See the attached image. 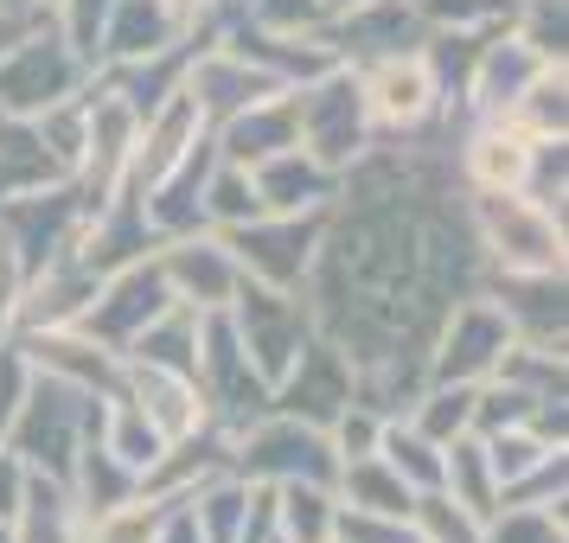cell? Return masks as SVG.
I'll list each match as a JSON object with an SVG mask.
<instances>
[{
	"label": "cell",
	"instance_id": "cell-1",
	"mask_svg": "<svg viewBox=\"0 0 569 543\" xmlns=\"http://www.w3.org/2000/svg\"><path fill=\"white\" fill-rule=\"evenodd\" d=\"M467 237L492 275H563V211L531 192H461Z\"/></svg>",
	"mask_w": 569,
	"mask_h": 543
},
{
	"label": "cell",
	"instance_id": "cell-2",
	"mask_svg": "<svg viewBox=\"0 0 569 543\" xmlns=\"http://www.w3.org/2000/svg\"><path fill=\"white\" fill-rule=\"evenodd\" d=\"M97 410H103V396L32 371V384H27V396H20L13 422H7V441H0V448H13L27 466L64 480L71 461H78V448L97 435Z\"/></svg>",
	"mask_w": 569,
	"mask_h": 543
},
{
	"label": "cell",
	"instance_id": "cell-3",
	"mask_svg": "<svg viewBox=\"0 0 569 543\" xmlns=\"http://www.w3.org/2000/svg\"><path fill=\"white\" fill-rule=\"evenodd\" d=\"M231 473L243 480H269V486H288V480H313V486H333L339 454L320 422H301V415L262 410L257 422H243L231 435Z\"/></svg>",
	"mask_w": 569,
	"mask_h": 543
},
{
	"label": "cell",
	"instance_id": "cell-4",
	"mask_svg": "<svg viewBox=\"0 0 569 543\" xmlns=\"http://www.w3.org/2000/svg\"><path fill=\"white\" fill-rule=\"evenodd\" d=\"M288 103H295V141H301L320 167H333V173H346V167L378 141L352 64H333V71H320V78L295 83Z\"/></svg>",
	"mask_w": 569,
	"mask_h": 543
},
{
	"label": "cell",
	"instance_id": "cell-5",
	"mask_svg": "<svg viewBox=\"0 0 569 543\" xmlns=\"http://www.w3.org/2000/svg\"><path fill=\"white\" fill-rule=\"evenodd\" d=\"M224 320H231V333H237V345H243V359L257 364V378L269 384V396H276V384L288 378V364L301 359V345L313 339L308 294H301V288L243 282V288L231 294Z\"/></svg>",
	"mask_w": 569,
	"mask_h": 543
},
{
	"label": "cell",
	"instance_id": "cell-6",
	"mask_svg": "<svg viewBox=\"0 0 569 543\" xmlns=\"http://www.w3.org/2000/svg\"><path fill=\"white\" fill-rule=\"evenodd\" d=\"M327 224H333V205L327 211H262L250 224L224 231L243 282L262 288H301L313 275V257L327 243Z\"/></svg>",
	"mask_w": 569,
	"mask_h": 543
},
{
	"label": "cell",
	"instance_id": "cell-7",
	"mask_svg": "<svg viewBox=\"0 0 569 543\" xmlns=\"http://www.w3.org/2000/svg\"><path fill=\"white\" fill-rule=\"evenodd\" d=\"M90 78L97 71L64 46V32L52 20H39L0 52V115H39V109L78 97Z\"/></svg>",
	"mask_w": 569,
	"mask_h": 543
},
{
	"label": "cell",
	"instance_id": "cell-8",
	"mask_svg": "<svg viewBox=\"0 0 569 543\" xmlns=\"http://www.w3.org/2000/svg\"><path fill=\"white\" fill-rule=\"evenodd\" d=\"M352 78H359L365 115H371L378 141H410V134H429L441 122V83L422 52L365 58V64H352Z\"/></svg>",
	"mask_w": 569,
	"mask_h": 543
},
{
	"label": "cell",
	"instance_id": "cell-9",
	"mask_svg": "<svg viewBox=\"0 0 569 543\" xmlns=\"http://www.w3.org/2000/svg\"><path fill=\"white\" fill-rule=\"evenodd\" d=\"M518 339L512 313L492 301L487 288H473L461 301H448V313L436 320V339H429V378L441 384H480L499 371L506 345Z\"/></svg>",
	"mask_w": 569,
	"mask_h": 543
},
{
	"label": "cell",
	"instance_id": "cell-10",
	"mask_svg": "<svg viewBox=\"0 0 569 543\" xmlns=\"http://www.w3.org/2000/svg\"><path fill=\"white\" fill-rule=\"evenodd\" d=\"M167 308H173V294H167V275H160L154 250H148V257H129V262H116L109 275H97V294L78 313V326L90 339H103L109 352H129L134 333L148 320H160Z\"/></svg>",
	"mask_w": 569,
	"mask_h": 543
},
{
	"label": "cell",
	"instance_id": "cell-11",
	"mask_svg": "<svg viewBox=\"0 0 569 543\" xmlns=\"http://www.w3.org/2000/svg\"><path fill=\"white\" fill-rule=\"evenodd\" d=\"M154 262H160V275H167V294L192 313H224L231 294L243 288V269H237L231 243H224V231H211V224L160 237Z\"/></svg>",
	"mask_w": 569,
	"mask_h": 543
},
{
	"label": "cell",
	"instance_id": "cell-12",
	"mask_svg": "<svg viewBox=\"0 0 569 543\" xmlns=\"http://www.w3.org/2000/svg\"><path fill=\"white\" fill-rule=\"evenodd\" d=\"M7 339L27 352L32 371H46L58 384H78L90 396H122V378H129L122 352H109L103 339H90L83 326H46V333H7Z\"/></svg>",
	"mask_w": 569,
	"mask_h": 543
},
{
	"label": "cell",
	"instance_id": "cell-13",
	"mask_svg": "<svg viewBox=\"0 0 569 543\" xmlns=\"http://www.w3.org/2000/svg\"><path fill=\"white\" fill-rule=\"evenodd\" d=\"M359 396V378H352V364H346V352H339L333 339L313 333L308 345H301V359L288 364V378L276 384V396H269V410L282 415H301V422H333L346 403Z\"/></svg>",
	"mask_w": 569,
	"mask_h": 543
},
{
	"label": "cell",
	"instance_id": "cell-14",
	"mask_svg": "<svg viewBox=\"0 0 569 543\" xmlns=\"http://www.w3.org/2000/svg\"><path fill=\"white\" fill-rule=\"evenodd\" d=\"M550 58L538 46H525L512 27H492L473 52V71H467V90H461V109L467 115H512V103L525 97V83L538 78Z\"/></svg>",
	"mask_w": 569,
	"mask_h": 543
},
{
	"label": "cell",
	"instance_id": "cell-15",
	"mask_svg": "<svg viewBox=\"0 0 569 543\" xmlns=\"http://www.w3.org/2000/svg\"><path fill=\"white\" fill-rule=\"evenodd\" d=\"M327 32V46L339 52V64H365V58H385V52H416L422 46V13L416 0H365L352 13H339Z\"/></svg>",
	"mask_w": 569,
	"mask_h": 543
},
{
	"label": "cell",
	"instance_id": "cell-16",
	"mask_svg": "<svg viewBox=\"0 0 569 543\" xmlns=\"http://www.w3.org/2000/svg\"><path fill=\"white\" fill-rule=\"evenodd\" d=\"M122 364H129V359H122ZM122 396H129L134 410L154 422L160 441H180V435H192V429H206V422H211L206 390H199V378H186V371L129 364V378H122Z\"/></svg>",
	"mask_w": 569,
	"mask_h": 543
},
{
	"label": "cell",
	"instance_id": "cell-17",
	"mask_svg": "<svg viewBox=\"0 0 569 543\" xmlns=\"http://www.w3.org/2000/svg\"><path fill=\"white\" fill-rule=\"evenodd\" d=\"M180 39H192V32L160 7V0H116L103 20V39H97V71H109V64H141V58L154 52H173Z\"/></svg>",
	"mask_w": 569,
	"mask_h": 543
},
{
	"label": "cell",
	"instance_id": "cell-18",
	"mask_svg": "<svg viewBox=\"0 0 569 543\" xmlns=\"http://www.w3.org/2000/svg\"><path fill=\"white\" fill-rule=\"evenodd\" d=\"M250 180H257L262 211H327L339 199V173H333V167H320L301 141L282 148V154L257 160V167H250Z\"/></svg>",
	"mask_w": 569,
	"mask_h": 543
},
{
	"label": "cell",
	"instance_id": "cell-19",
	"mask_svg": "<svg viewBox=\"0 0 569 543\" xmlns=\"http://www.w3.org/2000/svg\"><path fill=\"white\" fill-rule=\"evenodd\" d=\"M211 148H218V160H237V167H257V160L295 148V103H288V90L224 115V122L211 129Z\"/></svg>",
	"mask_w": 569,
	"mask_h": 543
},
{
	"label": "cell",
	"instance_id": "cell-20",
	"mask_svg": "<svg viewBox=\"0 0 569 543\" xmlns=\"http://www.w3.org/2000/svg\"><path fill=\"white\" fill-rule=\"evenodd\" d=\"M71 167L46 148V134L32 115H0V199H20V192H46L64 185Z\"/></svg>",
	"mask_w": 569,
	"mask_h": 543
},
{
	"label": "cell",
	"instance_id": "cell-21",
	"mask_svg": "<svg viewBox=\"0 0 569 543\" xmlns=\"http://www.w3.org/2000/svg\"><path fill=\"white\" fill-rule=\"evenodd\" d=\"M13 543H83V512L71 486L27 466V492H20V512H13Z\"/></svg>",
	"mask_w": 569,
	"mask_h": 543
},
{
	"label": "cell",
	"instance_id": "cell-22",
	"mask_svg": "<svg viewBox=\"0 0 569 543\" xmlns=\"http://www.w3.org/2000/svg\"><path fill=\"white\" fill-rule=\"evenodd\" d=\"M333 499L346 512H371V517H410L416 492L390 473L385 454H359V461H339L333 473Z\"/></svg>",
	"mask_w": 569,
	"mask_h": 543
},
{
	"label": "cell",
	"instance_id": "cell-23",
	"mask_svg": "<svg viewBox=\"0 0 569 543\" xmlns=\"http://www.w3.org/2000/svg\"><path fill=\"white\" fill-rule=\"evenodd\" d=\"M436 492H448L455 505H467L473 517H492L499 512V473H492V461H487V441L473 435H455V441H441V486Z\"/></svg>",
	"mask_w": 569,
	"mask_h": 543
},
{
	"label": "cell",
	"instance_id": "cell-24",
	"mask_svg": "<svg viewBox=\"0 0 569 543\" xmlns=\"http://www.w3.org/2000/svg\"><path fill=\"white\" fill-rule=\"evenodd\" d=\"M199 333H206V313H192V308H173L160 313V320H148L141 333H134V345L122 352L129 364H154V371H199Z\"/></svg>",
	"mask_w": 569,
	"mask_h": 543
},
{
	"label": "cell",
	"instance_id": "cell-25",
	"mask_svg": "<svg viewBox=\"0 0 569 543\" xmlns=\"http://www.w3.org/2000/svg\"><path fill=\"white\" fill-rule=\"evenodd\" d=\"M333 524H339L333 486H313V480L276 486V537L282 543H333Z\"/></svg>",
	"mask_w": 569,
	"mask_h": 543
},
{
	"label": "cell",
	"instance_id": "cell-26",
	"mask_svg": "<svg viewBox=\"0 0 569 543\" xmlns=\"http://www.w3.org/2000/svg\"><path fill=\"white\" fill-rule=\"evenodd\" d=\"M97 441H103L109 454L129 466L134 480H141V473L160 461V448H167V441H160V429L134 410L129 396H103V410H97Z\"/></svg>",
	"mask_w": 569,
	"mask_h": 543
},
{
	"label": "cell",
	"instance_id": "cell-27",
	"mask_svg": "<svg viewBox=\"0 0 569 543\" xmlns=\"http://www.w3.org/2000/svg\"><path fill=\"white\" fill-rule=\"evenodd\" d=\"M199 218H206L211 231H237V224L262 218V199H257L250 167H237V160H211L206 192H199Z\"/></svg>",
	"mask_w": 569,
	"mask_h": 543
},
{
	"label": "cell",
	"instance_id": "cell-28",
	"mask_svg": "<svg viewBox=\"0 0 569 543\" xmlns=\"http://www.w3.org/2000/svg\"><path fill=\"white\" fill-rule=\"evenodd\" d=\"M378 454H385L390 473H397L410 492H436V486H441V441H429L422 429H410L403 415H385Z\"/></svg>",
	"mask_w": 569,
	"mask_h": 543
},
{
	"label": "cell",
	"instance_id": "cell-29",
	"mask_svg": "<svg viewBox=\"0 0 569 543\" xmlns=\"http://www.w3.org/2000/svg\"><path fill=\"white\" fill-rule=\"evenodd\" d=\"M506 122H518L531 141H557V134H569V71L563 64H543L538 78L525 83V97L512 103Z\"/></svg>",
	"mask_w": 569,
	"mask_h": 543
},
{
	"label": "cell",
	"instance_id": "cell-30",
	"mask_svg": "<svg viewBox=\"0 0 569 543\" xmlns=\"http://www.w3.org/2000/svg\"><path fill=\"white\" fill-rule=\"evenodd\" d=\"M403 422H410V429H422L429 441L467 435V429H473V384H441V378H429V384L410 396Z\"/></svg>",
	"mask_w": 569,
	"mask_h": 543
},
{
	"label": "cell",
	"instance_id": "cell-31",
	"mask_svg": "<svg viewBox=\"0 0 569 543\" xmlns=\"http://www.w3.org/2000/svg\"><path fill=\"white\" fill-rule=\"evenodd\" d=\"M480 441H487V461H492V473H499V492L512 486V480H525L538 461L563 454V441L543 435L538 422H512V429H492V435H480Z\"/></svg>",
	"mask_w": 569,
	"mask_h": 543
},
{
	"label": "cell",
	"instance_id": "cell-32",
	"mask_svg": "<svg viewBox=\"0 0 569 543\" xmlns=\"http://www.w3.org/2000/svg\"><path fill=\"white\" fill-rule=\"evenodd\" d=\"M173 499H154V492H129L122 505H109L83 524V543H154L160 517H167Z\"/></svg>",
	"mask_w": 569,
	"mask_h": 543
},
{
	"label": "cell",
	"instance_id": "cell-33",
	"mask_svg": "<svg viewBox=\"0 0 569 543\" xmlns=\"http://www.w3.org/2000/svg\"><path fill=\"white\" fill-rule=\"evenodd\" d=\"M410 531L422 543H487V517H473L467 505H455L448 492H416Z\"/></svg>",
	"mask_w": 569,
	"mask_h": 543
},
{
	"label": "cell",
	"instance_id": "cell-34",
	"mask_svg": "<svg viewBox=\"0 0 569 543\" xmlns=\"http://www.w3.org/2000/svg\"><path fill=\"white\" fill-rule=\"evenodd\" d=\"M487 543H569L563 505H499L487 517Z\"/></svg>",
	"mask_w": 569,
	"mask_h": 543
},
{
	"label": "cell",
	"instance_id": "cell-35",
	"mask_svg": "<svg viewBox=\"0 0 569 543\" xmlns=\"http://www.w3.org/2000/svg\"><path fill=\"white\" fill-rule=\"evenodd\" d=\"M416 13L436 32H487L512 20V0H416Z\"/></svg>",
	"mask_w": 569,
	"mask_h": 543
},
{
	"label": "cell",
	"instance_id": "cell-36",
	"mask_svg": "<svg viewBox=\"0 0 569 543\" xmlns=\"http://www.w3.org/2000/svg\"><path fill=\"white\" fill-rule=\"evenodd\" d=\"M378 435H385V410H371V403H346V410L327 422V441H333L339 461H359V454H378Z\"/></svg>",
	"mask_w": 569,
	"mask_h": 543
},
{
	"label": "cell",
	"instance_id": "cell-37",
	"mask_svg": "<svg viewBox=\"0 0 569 543\" xmlns=\"http://www.w3.org/2000/svg\"><path fill=\"white\" fill-rule=\"evenodd\" d=\"M109 7H116V0H58V13H52V27L64 32V46H71L90 71H97V39H103Z\"/></svg>",
	"mask_w": 569,
	"mask_h": 543
},
{
	"label": "cell",
	"instance_id": "cell-38",
	"mask_svg": "<svg viewBox=\"0 0 569 543\" xmlns=\"http://www.w3.org/2000/svg\"><path fill=\"white\" fill-rule=\"evenodd\" d=\"M243 20H257V27H269V32H320L327 27L320 0H250Z\"/></svg>",
	"mask_w": 569,
	"mask_h": 543
},
{
	"label": "cell",
	"instance_id": "cell-39",
	"mask_svg": "<svg viewBox=\"0 0 569 543\" xmlns=\"http://www.w3.org/2000/svg\"><path fill=\"white\" fill-rule=\"evenodd\" d=\"M160 7H167V13H173V20H180V27L192 32V39H199V46H206V39H218L224 13H231L224 0H160Z\"/></svg>",
	"mask_w": 569,
	"mask_h": 543
},
{
	"label": "cell",
	"instance_id": "cell-40",
	"mask_svg": "<svg viewBox=\"0 0 569 543\" xmlns=\"http://www.w3.org/2000/svg\"><path fill=\"white\" fill-rule=\"evenodd\" d=\"M20 492H27V461H20L13 448H0V524H13Z\"/></svg>",
	"mask_w": 569,
	"mask_h": 543
},
{
	"label": "cell",
	"instance_id": "cell-41",
	"mask_svg": "<svg viewBox=\"0 0 569 543\" xmlns=\"http://www.w3.org/2000/svg\"><path fill=\"white\" fill-rule=\"evenodd\" d=\"M154 543H206L199 517H192V499H173V505H167V517H160Z\"/></svg>",
	"mask_w": 569,
	"mask_h": 543
},
{
	"label": "cell",
	"instance_id": "cell-42",
	"mask_svg": "<svg viewBox=\"0 0 569 543\" xmlns=\"http://www.w3.org/2000/svg\"><path fill=\"white\" fill-rule=\"evenodd\" d=\"M39 20H52V13H32V7H7V0H0V52H7L27 27H39Z\"/></svg>",
	"mask_w": 569,
	"mask_h": 543
},
{
	"label": "cell",
	"instance_id": "cell-43",
	"mask_svg": "<svg viewBox=\"0 0 569 543\" xmlns=\"http://www.w3.org/2000/svg\"><path fill=\"white\" fill-rule=\"evenodd\" d=\"M352 7H365V0H320V13H327V27H333L339 13H352Z\"/></svg>",
	"mask_w": 569,
	"mask_h": 543
},
{
	"label": "cell",
	"instance_id": "cell-44",
	"mask_svg": "<svg viewBox=\"0 0 569 543\" xmlns=\"http://www.w3.org/2000/svg\"><path fill=\"white\" fill-rule=\"evenodd\" d=\"M0 543H13V531H7V524H0Z\"/></svg>",
	"mask_w": 569,
	"mask_h": 543
}]
</instances>
